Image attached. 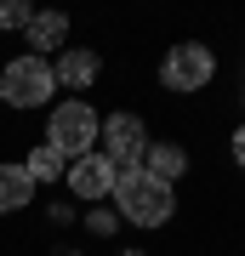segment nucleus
I'll use <instances>...</instances> for the list:
<instances>
[{"mask_svg": "<svg viewBox=\"0 0 245 256\" xmlns=\"http://www.w3.org/2000/svg\"><path fill=\"white\" fill-rule=\"evenodd\" d=\"M114 210H120V222H137V228H165L171 222V210H177V194L154 182V176L143 171V165H131V171H114Z\"/></svg>", "mask_w": 245, "mask_h": 256, "instance_id": "f257e3e1", "label": "nucleus"}, {"mask_svg": "<svg viewBox=\"0 0 245 256\" xmlns=\"http://www.w3.org/2000/svg\"><path fill=\"white\" fill-rule=\"evenodd\" d=\"M97 126H103V120L91 114V102L69 97V102H57V108H52V126H46V148H57V154L74 165V160L97 154Z\"/></svg>", "mask_w": 245, "mask_h": 256, "instance_id": "f03ea898", "label": "nucleus"}, {"mask_svg": "<svg viewBox=\"0 0 245 256\" xmlns=\"http://www.w3.org/2000/svg\"><path fill=\"white\" fill-rule=\"evenodd\" d=\"M211 74H217V57H211V46H200V40H182V46H171L160 57V86L177 92V97L205 92Z\"/></svg>", "mask_w": 245, "mask_h": 256, "instance_id": "7ed1b4c3", "label": "nucleus"}, {"mask_svg": "<svg viewBox=\"0 0 245 256\" xmlns=\"http://www.w3.org/2000/svg\"><path fill=\"white\" fill-rule=\"evenodd\" d=\"M57 92V80H52V63L46 57H12L6 68H0V102H12V108H40L46 97Z\"/></svg>", "mask_w": 245, "mask_h": 256, "instance_id": "20e7f679", "label": "nucleus"}, {"mask_svg": "<svg viewBox=\"0 0 245 256\" xmlns=\"http://www.w3.org/2000/svg\"><path fill=\"white\" fill-rule=\"evenodd\" d=\"M97 154L114 165V171H131V165H143V154H148V126L137 114H109L97 126Z\"/></svg>", "mask_w": 245, "mask_h": 256, "instance_id": "39448f33", "label": "nucleus"}, {"mask_svg": "<svg viewBox=\"0 0 245 256\" xmlns=\"http://www.w3.org/2000/svg\"><path fill=\"white\" fill-rule=\"evenodd\" d=\"M69 188H74V200H109V194H114V165L103 154L74 160L69 165Z\"/></svg>", "mask_w": 245, "mask_h": 256, "instance_id": "423d86ee", "label": "nucleus"}, {"mask_svg": "<svg viewBox=\"0 0 245 256\" xmlns=\"http://www.w3.org/2000/svg\"><path fill=\"white\" fill-rule=\"evenodd\" d=\"M97 74H103V57L86 52V46H63V52H57V63H52V80L69 86V92H86Z\"/></svg>", "mask_w": 245, "mask_h": 256, "instance_id": "0eeeda50", "label": "nucleus"}, {"mask_svg": "<svg viewBox=\"0 0 245 256\" xmlns=\"http://www.w3.org/2000/svg\"><path fill=\"white\" fill-rule=\"evenodd\" d=\"M143 171L154 176V182H182V171H188V154H182V142H148V154H143Z\"/></svg>", "mask_w": 245, "mask_h": 256, "instance_id": "6e6552de", "label": "nucleus"}, {"mask_svg": "<svg viewBox=\"0 0 245 256\" xmlns=\"http://www.w3.org/2000/svg\"><path fill=\"white\" fill-rule=\"evenodd\" d=\"M23 34H29V46H35V57L63 52V40H69V18H63V12H35Z\"/></svg>", "mask_w": 245, "mask_h": 256, "instance_id": "1a4fd4ad", "label": "nucleus"}, {"mask_svg": "<svg viewBox=\"0 0 245 256\" xmlns=\"http://www.w3.org/2000/svg\"><path fill=\"white\" fill-rule=\"evenodd\" d=\"M35 200V182H29L23 165H0V210H23Z\"/></svg>", "mask_w": 245, "mask_h": 256, "instance_id": "9d476101", "label": "nucleus"}, {"mask_svg": "<svg viewBox=\"0 0 245 256\" xmlns=\"http://www.w3.org/2000/svg\"><path fill=\"white\" fill-rule=\"evenodd\" d=\"M23 171H29V182H57V176H63V154H57V148H29V160H23Z\"/></svg>", "mask_w": 245, "mask_h": 256, "instance_id": "9b49d317", "label": "nucleus"}, {"mask_svg": "<svg viewBox=\"0 0 245 256\" xmlns=\"http://www.w3.org/2000/svg\"><path fill=\"white\" fill-rule=\"evenodd\" d=\"M29 18H35V12H29L23 0H6V6H0V28H29Z\"/></svg>", "mask_w": 245, "mask_h": 256, "instance_id": "f8f14e48", "label": "nucleus"}, {"mask_svg": "<svg viewBox=\"0 0 245 256\" xmlns=\"http://www.w3.org/2000/svg\"><path fill=\"white\" fill-rule=\"evenodd\" d=\"M86 228L97 234V239H109V234H114V216H109V210H91V222H86Z\"/></svg>", "mask_w": 245, "mask_h": 256, "instance_id": "ddd939ff", "label": "nucleus"}, {"mask_svg": "<svg viewBox=\"0 0 245 256\" xmlns=\"http://www.w3.org/2000/svg\"><path fill=\"white\" fill-rule=\"evenodd\" d=\"M234 165H239V171H245V126L234 131Z\"/></svg>", "mask_w": 245, "mask_h": 256, "instance_id": "4468645a", "label": "nucleus"}, {"mask_svg": "<svg viewBox=\"0 0 245 256\" xmlns=\"http://www.w3.org/2000/svg\"><path fill=\"white\" fill-rule=\"evenodd\" d=\"M120 256H143V250H120Z\"/></svg>", "mask_w": 245, "mask_h": 256, "instance_id": "2eb2a0df", "label": "nucleus"}, {"mask_svg": "<svg viewBox=\"0 0 245 256\" xmlns=\"http://www.w3.org/2000/svg\"><path fill=\"white\" fill-rule=\"evenodd\" d=\"M239 97H245V92H239Z\"/></svg>", "mask_w": 245, "mask_h": 256, "instance_id": "dca6fc26", "label": "nucleus"}]
</instances>
